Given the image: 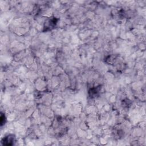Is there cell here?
I'll use <instances>...</instances> for the list:
<instances>
[{
  "instance_id": "1",
  "label": "cell",
  "mask_w": 146,
  "mask_h": 146,
  "mask_svg": "<svg viewBox=\"0 0 146 146\" xmlns=\"http://www.w3.org/2000/svg\"><path fill=\"white\" fill-rule=\"evenodd\" d=\"M57 21L58 19H56L55 17H52L46 21L44 25V31L51 30V29L54 28V27L56 25Z\"/></svg>"
},
{
  "instance_id": "2",
  "label": "cell",
  "mask_w": 146,
  "mask_h": 146,
  "mask_svg": "<svg viewBox=\"0 0 146 146\" xmlns=\"http://www.w3.org/2000/svg\"><path fill=\"white\" fill-rule=\"evenodd\" d=\"M15 141V136L13 135H8L5 136L2 140V143L3 145H12L14 144Z\"/></svg>"
},
{
  "instance_id": "3",
  "label": "cell",
  "mask_w": 146,
  "mask_h": 146,
  "mask_svg": "<svg viewBox=\"0 0 146 146\" xmlns=\"http://www.w3.org/2000/svg\"><path fill=\"white\" fill-rule=\"evenodd\" d=\"M100 91V86L91 88H90V90L88 91L89 95L91 98H96V96H98L99 95Z\"/></svg>"
},
{
  "instance_id": "4",
  "label": "cell",
  "mask_w": 146,
  "mask_h": 146,
  "mask_svg": "<svg viewBox=\"0 0 146 146\" xmlns=\"http://www.w3.org/2000/svg\"><path fill=\"white\" fill-rule=\"evenodd\" d=\"M5 115H3L2 113V114H1V126H2L3 124H5V120H3V119H5Z\"/></svg>"
}]
</instances>
